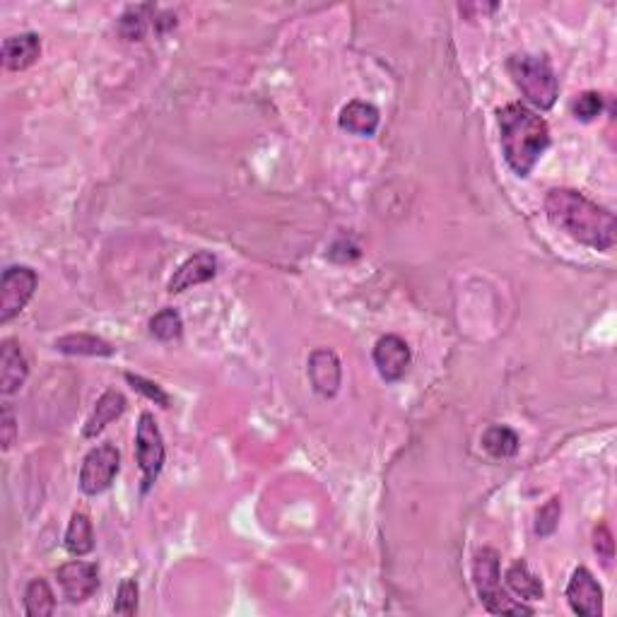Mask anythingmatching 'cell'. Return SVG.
I'll return each mask as SVG.
<instances>
[{"mask_svg":"<svg viewBox=\"0 0 617 617\" xmlns=\"http://www.w3.org/2000/svg\"><path fill=\"white\" fill-rule=\"evenodd\" d=\"M545 213L552 227L562 229L579 244L610 251L617 239L615 215L574 188H552L545 196Z\"/></svg>","mask_w":617,"mask_h":617,"instance_id":"cell-1","label":"cell"},{"mask_svg":"<svg viewBox=\"0 0 617 617\" xmlns=\"http://www.w3.org/2000/svg\"><path fill=\"white\" fill-rule=\"evenodd\" d=\"M499 143L511 172L526 179L550 148V128L543 116L526 104L511 102L497 111Z\"/></svg>","mask_w":617,"mask_h":617,"instance_id":"cell-2","label":"cell"},{"mask_svg":"<svg viewBox=\"0 0 617 617\" xmlns=\"http://www.w3.org/2000/svg\"><path fill=\"white\" fill-rule=\"evenodd\" d=\"M507 70L528 104H533L540 111L555 107L560 82H557V75L548 58L538 54H511L507 58Z\"/></svg>","mask_w":617,"mask_h":617,"instance_id":"cell-3","label":"cell"},{"mask_svg":"<svg viewBox=\"0 0 617 617\" xmlns=\"http://www.w3.org/2000/svg\"><path fill=\"white\" fill-rule=\"evenodd\" d=\"M473 581L478 596L487 613L492 615H533L536 610L524 601H516L502 589V572H499V552L483 548L475 552L473 560Z\"/></svg>","mask_w":617,"mask_h":617,"instance_id":"cell-4","label":"cell"},{"mask_svg":"<svg viewBox=\"0 0 617 617\" xmlns=\"http://www.w3.org/2000/svg\"><path fill=\"white\" fill-rule=\"evenodd\" d=\"M135 458H138V466L143 470V492H148L155 480L160 478L164 468V439L157 420L152 413H143L138 420V430H135Z\"/></svg>","mask_w":617,"mask_h":617,"instance_id":"cell-5","label":"cell"},{"mask_svg":"<svg viewBox=\"0 0 617 617\" xmlns=\"http://www.w3.org/2000/svg\"><path fill=\"white\" fill-rule=\"evenodd\" d=\"M121 470V454L114 444H99L87 451L80 468V490L97 497L107 492Z\"/></svg>","mask_w":617,"mask_h":617,"instance_id":"cell-6","label":"cell"},{"mask_svg":"<svg viewBox=\"0 0 617 617\" xmlns=\"http://www.w3.org/2000/svg\"><path fill=\"white\" fill-rule=\"evenodd\" d=\"M39 287V278L32 268L10 266L0 280V323H10L27 307Z\"/></svg>","mask_w":617,"mask_h":617,"instance_id":"cell-7","label":"cell"},{"mask_svg":"<svg viewBox=\"0 0 617 617\" xmlns=\"http://www.w3.org/2000/svg\"><path fill=\"white\" fill-rule=\"evenodd\" d=\"M58 586H61L63 596L68 598V603L78 605L90 601V598L99 589V567L94 562H82L73 560L66 562L63 567H58L56 572Z\"/></svg>","mask_w":617,"mask_h":617,"instance_id":"cell-8","label":"cell"},{"mask_svg":"<svg viewBox=\"0 0 617 617\" xmlns=\"http://www.w3.org/2000/svg\"><path fill=\"white\" fill-rule=\"evenodd\" d=\"M569 608L581 617H601L603 615V589L596 577L586 567H577L567 584Z\"/></svg>","mask_w":617,"mask_h":617,"instance_id":"cell-9","label":"cell"},{"mask_svg":"<svg viewBox=\"0 0 617 617\" xmlns=\"http://www.w3.org/2000/svg\"><path fill=\"white\" fill-rule=\"evenodd\" d=\"M410 360H413V352L401 336H384L376 340L374 364L379 369L381 379L389 381V384L403 379L410 367Z\"/></svg>","mask_w":617,"mask_h":617,"instance_id":"cell-10","label":"cell"},{"mask_svg":"<svg viewBox=\"0 0 617 617\" xmlns=\"http://www.w3.org/2000/svg\"><path fill=\"white\" fill-rule=\"evenodd\" d=\"M307 374L311 381V389L319 393L321 398H333L343 384V367H340L338 355L328 348H319L309 355Z\"/></svg>","mask_w":617,"mask_h":617,"instance_id":"cell-11","label":"cell"},{"mask_svg":"<svg viewBox=\"0 0 617 617\" xmlns=\"http://www.w3.org/2000/svg\"><path fill=\"white\" fill-rule=\"evenodd\" d=\"M215 275H217V258L210 254V251H198V254L186 258V261L176 268L167 290L172 292V295H179V292H186L191 290V287L213 280Z\"/></svg>","mask_w":617,"mask_h":617,"instance_id":"cell-12","label":"cell"},{"mask_svg":"<svg viewBox=\"0 0 617 617\" xmlns=\"http://www.w3.org/2000/svg\"><path fill=\"white\" fill-rule=\"evenodd\" d=\"M29 376V362L15 340H3L0 345V391L13 396L25 386Z\"/></svg>","mask_w":617,"mask_h":617,"instance_id":"cell-13","label":"cell"},{"mask_svg":"<svg viewBox=\"0 0 617 617\" xmlns=\"http://www.w3.org/2000/svg\"><path fill=\"white\" fill-rule=\"evenodd\" d=\"M157 15L160 13L152 5H133V8H128L119 20L121 37L128 41H143L150 27L162 34L176 25L174 20H157Z\"/></svg>","mask_w":617,"mask_h":617,"instance_id":"cell-14","label":"cell"},{"mask_svg":"<svg viewBox=\"0 0 617 617\" xmlns=\"http://www.w3.org/2000/svg\"><path fill=\"white\" fill-rule=\"evenodd\" d=\"M41 56V39L39 34L34 32H22L13 34L3 41V51H0V58H3V66L8 70H27L29 66L39 61Z\"/></svg>","mask_w":617,"mask_h":617,"instance_id":"cell-15","label":"cell"},{"mask_svg":"<svg viewBox=\"0 0 617 617\" xmlns=\"http://www.w3.org/2000/svg\"><path fill=\"white\" fill-rule=\"evenodd\" d=\"M128 401L126 396H123L121 391L109 389L107 393H102V398H99L97 403H94L92 415L87 417L85 427H82V434H85L87 439H94L97 434H102L114 420H119V417L126 413Z\"/></svg>","mask_w":617,"mask_h":617,"instance_id":"cell-16","label":"cell"},{"mask_svg":"<svg viewBox=\"0 0 617 617\" xmlns=\"http://www.w3.org/2000/svg\"><path fill=\"white\" fill-rule=\"evenodd\" d=\"M379 123H381L379 109L369 102H360V99L345 104L338 116V126L352 135H360V138H372L376 128H379Z\"/></svg>","mask_w":617,"mask_h":617,"instance_id":"cell-17","label":"cell"},{"mask_svg":"<svg viewBox=\"0 0 617 617\" xmlns=\"http://www.w3.org/2000/svg\"><path fill=\"white\" fill-rule=\"evenodd\" d=\"M54 348L63 355L78 357H111L116 352L109 340L92 336V333H68V336L56 340Z\"/></svg>","mask_w":617,"mask_h":617,"instance_id":"cell-18","label":"cell"},{"mask_svg":"<svg viewBox=\"0 0 617 617\" xmlns=\"http://www.w3.org/2000/svg\"><path fill=\"white\" fill-rule=\"evenodd\" d=\"M507 586L519 596V601H543V581L531 572L526 560H516L507 569Z\"/></svg>","mask_w":617,"mask_h":617,"instance_id":"cell-19","label":"cell"},{"mask_svg":"<svg viewBox=\"0 0 617 617\" xmlns=\"http://www.w3.org/2000/svg\"><path fill=\"white\" fill-rule=\"evenodd\" d=\"M66 550L73 557H85L94 550V528L90 516L82 514V511H75L73 519H70L66 540H63Z\"/></svg>","mask_w":617,"mask_h":617,"instance_id":"cell-20","label":"cell"},{"mask_svg":"<svg viewBox=\"0 0 617 617\" xmlns=\"http://www.w3.org/2000/svg\"><path fill=\"white\" fill-rule=\"evenodd\" d=\"M483 449L490 454L492 458H511L519 454V434L514 430H509V427L504 425H492L487 427L483 434Z\"/></svg>","mask_w":617,"mask_h":617,"instance_id":"cell-21","label":"cell"},{"mask_svg":"<svg viewBox=\"0 0 617 617\" xmlns=\"http://www.w3.org/2000/svg\"><path fill=\"white\" fill-rule=\"evenodd\" d=\"M56 610V598L44 579L29 581L25 591V613L29 617H49Z\"/></svg>","mask_w":617,"mask_h":617,"instance_id":"cell-22","label":"cell"},{"mask_svg":"<svg viewBox=\"0 0 617 617\" xmlns=\"http://www.w3.org/2000/svg\"><path fill=\"white\" fill-rule=\"evenodd\" d=\"M181 333H184V319H181L179 311L172 307L157 311V314L150 319V336L162 340V343L179 340Z\"/></svg>","mask_w":617,"mask_h":617,"instance_id":"cell-23","label":"cell"},{"mask_svg":"<svg viewBox=\"0 0 617 617\" xmlns=\"http://www.w3.org/2000/svg\"><path fill=\"white\" fill-rule=\"evenodd\" d=\"M560 519H562V499L552 497L543 504V507L538 509V514H536V533H538V536L540 538L552 536V533L557 531V526H560Z\"/></svg>","mask_w":617,"mask_h":617,"instance_id":"cell-24","label":"cell"},{"mask_svg":"<svg viewBox=\"0 0 617 617\" xmlns=\"http://www.w3.org/2000/svg\"><path fill=\"white\" fill-rule=\"evenodd\" d=\"M126 381L131 384L133 391H138L140 396H145L148 401H152L155 405H160V408H172V398L167 396V391L162 389L160 384H155V381L145 379V376H138V374H126Z\"/></svg>","mask_w":617,"mask_h":617,"instance_id":"cell-25","label":"cell"},{"mask_svg":"<svg viewBox=\"0 0 617 617\" xmlns=\"http://www.w3.org/2000/svg\"><path fill=\"white\" fill-rule=\"evenodd\" d=\"M603 111V97L598 92H581L572 102V114L577 121L591 123Z\"/></svg>","mask_w":617,"mask_h":617,"instance_id":"cell-26","label":"cell"},{"mask_svg":"<svg viewBox=\"0 0 617 617\" xmlns=\"http://www.w3.org/2000/svg\"><path fill=\"white\" fill-rule=\"evenodd\" d=\"M138 581L135 579H123L119 586V593H116V603H114V613L116 615H126L131 617L138 613Z\"/></svg>","mask_w":617,"mask_h":617,"instance_id":"cell-27","label":"cell"},{"mask_svg":"<svg viewBox=\"0 0 617 617\" xmlns=\"http://www.w3.org/2000/svg\"><path fill=\"white\" fill-rule=\"evenodd\" d=\"M593 550L598 552L603 564H610L615 555V543H613V533L605 524H598L596 531H593Z\"/></svg>","mask_w":617,"mask_h":617,"instance_id":"cell-28","label":"cell"},{"mask_svg":"<svg viewBox=\"0 0 617 617\" xmlns=\"http://www.w3.org/2000/svg\"><path fill=\"white\" fill-rule=\"evenodd\" d=\"M360 256H362L360 246H357L355 242H350V239H338V242L328 249V258L336 263H350Z\"/></svg>","mask_w":617,"mask_h":617,"instance_id":"cell-29","label":"cell"},{"mask_svg":"<svg viewBox=\"0 0 617 617\" xmlns=\"http://www.w3.org/2000/svg\"><path fill=\"white\" fill-rule=\"evenodd\" d=\"M15 434H17V422L15 413L8 403L3 405V420H0V439H3V449L8 451L10 446L15 444Z\"/></svg>","mask_w":617,"mask_h":617,"instance_id":"cell-30","label":"cell"}]
</instances>
